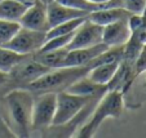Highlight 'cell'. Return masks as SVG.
<instances>
[{"instance_id": "obj_1", "label": "cell", "mask_w": 146, "mask_h": 138, "mask_svg": "<svg viewBox=\"0 0 146 138\" xmlns=\"http://www.w3.org/2000/svg\"><path fill=\"white\" fill-rule=\"evenodd\" d=\"M7 114L17 137H29L31 133L34 93L29 89H13L4 97Z\"/></svg>"}, {"instance_id": "obj_2", "label": "cell", "mask_w": 146, "mask_h": 138, "mask_svg": "<svg viewBox=\"0 0 146 138\" xmlns=\"http://www.w3.org/2000/svg\"><path fill=\"white\" fill-rule=\"evenodd\" d=\"M124 110V94L120 90H111L108 89L102 94L101 100L97 103V107L92 112L91 119L83 125L78 133L80 138L93 137L101 124L108 119H116L120 118Z\"/></svg>"}, {"instance_id": "obj_3", "label": "cell", "mask_w": 146, "mask_h": 138, "mask_svg": "<svg viewBox=\"0 0 146 138\" xmlns=\"http://www.w3.org/2000/svg\"><path fill=\"white\" fill-rule=\"evenodd\" d=\"M91 67L78 66V67H57L50 69L44 75H41L36 80L29 84L27 89L33 93H45V92H61L66 90L75 80L87 75Z\"/></svg>"}, {"instance_id": "obj_4", "label": "cell", "mask_w": 146, "mask_h": 138, "mask_svg": "<svg viewBox=\"0 0 146 138\" xmlns=\"http://www.w3.org/2000/svg\"><path fill=\"white\" fill-rule=\"evenodd\" d=\"M97 98V97H93ZM93 98L72 94L67 90H61L56 93V112L52 127H62L80 115L84 108Z\"/></svg>"}, {"instance_id": "obj_5", "label": "cell", "mask_w": 146, "mask_h": 138, "mask_svg": "<svg viewBox=\"0 0 146 138\" xmlns=\"http://www.w3.org/2000/svg\"><path fill=\"white\" fill-rule=\"evenodd\" d=\"M56 112V92L39 93L34 97L31 130H43L52 127Z\"/></svg>"}, {"instance_id": "obj_6", "label": "cell", "mask_w": 146, "mask_h": 138, "mask_svg": "<svg viewBox=\"0 0 146 138\" xmlns=\"http://www.w3.org/2000/svg\"><path fill=\"white\" fill-rule=\"evenodd\" d=\"M45 40H47V32L45 31L30 30V28L21 26L19 30L16 32V35L11 39V42L4 47L9 48V49L14 50L19 54L31 55L40 50Z\"/></svg>"}, {"instance_id": "obj_7", "label": "cell", "mask_w": 146, "mask_h": 138, "mask_svg": "<svg viewBox=\"0 0 146 138\" xmlns=\"http://www.w3.org/2000/svg\"><path fill=\"white\" fill-rule=\"evenodd\" d=\"M102 30L104 27L89 21L87 17L74 31L67 49H78V48L94 47L102 43Z\"/></svg>"}, {"instance_id": "obj_8", "label": "cell", "mask_w": 146, "mask_h": 138, "mask_svg": "<svg viewBox=\"0 0 146 138\" xmlns=\"http://www.w3.org/2000/svg\"><path fill=\"white\" fill-rule=\"evenodd\" d=\"M18 22L22 27L47 32V30L49 28L47 5L44 3H41L40 0L31 3L25 11V13L22 14V17L19 18Z\"/></svg>"}, {"instance_id": "obj_9", "label": "cell", "mask_w": 146, "mask_h": 138, "mask_svg": "<svg viewBox=\"0 0 146 138\" xmlns=\"http://www.w3.org/2000/svg\"><path fill=\"white\" fill-rule=\"evenodd\" d=\"M50 69H48L47 66H44V65H41L40 62L36 61L33 57V54H31V55H26L22 61L9 72V76L14 77L18 81L30 84L31 81L36 80L38 77L44 75Z\"/></svg>"}, {"instance_id": "obj_10", "label": "cell", "mask_w": 146, "mask_h": 138, "mask_svg": "<svg viewBox=\"0 0 146 138\" xmlns=\"http://www.w3.org/2000/svg\"><path fill=\"white\" fill-rule=\"evenodd\" d=\"M108 45L104 43L94 47L78 48V49H69L61 67H78V66H89L97 55L108 49Z\"/></svg>"}, {"instance_id": "obj_11", "label": "cell", "mask_w": 146, "mask_h": 138, "mask_svg": "<svg viewBox=\"0 0 146 138\" xmlns=\"http://www.w3.org/2000/svg\"><path fill=\"white\" fill-rule=\"evenodd\" d=\"M131 27L127 19H120L114 23L104 26L102 30V43L111 47H123L131 38Z\"/></svg>"}, {"instance_id": "obj_12", "label": "cell", "mask_w": 146, "mask_h": 138, "mask_svg": "<svg viewBox=\"0 0 146 138\" xmlns=\"http://www.w3.org/2000/svg\"><path fill=\"white\" fill-rule=\"evenodd\" d=\"M47 13H48V25H49V27H53V26L66 22V21H71V19L75 18L88 16V12L71 8V7L61 4L58 1H53V3L48 4Z\"/></svg>"}, {"instance_id": "obj_13", "label": "cell", "mask_w": 146, "mask_h": 138, "mask_svg": "<svg viewBox=\"0 0 146 138\" xmlns=\"http://www.w3.org/2000/svg\"><path fill=\"white\" fill-rule=\"evenodd\" d=\"M131 14H132L131 12H128L124 8H98L88 13L87 17L89 21L104 27V26L114 23L116 21H120V19L129 18Z\"/></svg>"}, {"instance_id": "obj_14", "label": "cell", "mask_w": 146, "mask_h": 138, "mask_svg": "<svg viewBox=\"0 0 146 138\" xmlns=\"http://www.w3.org/2000/svg\"><path fill=\"white\" fill-rule=\"evenodd\" d=\"M120 62L114 61V62H106V63L94 65V66H92L91 69H89V71L87 72V77L91 79V80L96 84L108 86V84L110 83L111 79L114 77V75L118 71Z\"/></svg>"}, {"instance_id": "obj_15", "label": "cell", "mask_w": 146, "mask_h": 138, "mask_svg": "<svg viewBox=\"0 0 146 138\" xmlns=\"http://www.w3.org/2000/svg\"><path fill=\"white\" fill-rule=\"evenodd\" d=\"M66 90L72 94L93 98V97H98L100 94L105 93V92L108 90V86L93 83L91 79L87 77V75H84V76L79 77L78 80H75Z\"/></svg>"}, {"instance_id": "obj_16", "label": "cell", "mask_w": 146, "mask_h": 138, "mask_svg": "<svg viewBox=\"0 0 146 138\" xmlns=\"http://www.w3.org/2000/svg\"><path fill=\"white\" fill-rule=\"evenodd\" d=\"M29 5L22 0H0V18L18 22Z\"/></svg>"}, {"instance_id": "obj_17", "label": "cell", "mask_w": 146, "mask_h": 138, "mask_svg": "<svg viewBox=\"0 0 146 138\" xmlns=\"http://www.w3.org/2000/svg\"><path fill=\"white\" fill-rule=\"evenodd\" d=\"M67 52H69L67 48H61V49L47 50V52H38L33 54V57L41 65L47 66L48 69H57V67H61Z\"/></svg>"}, {"instance_id": "obj_18", "label": "cell", "mask_w": 146, "mask_h": 138, "mask_svg": "<svg viewBox=\"0 0 146 138\" xmlns=\"http://www.w3.org/2000/svg\"><path fill=\"white\" fill-rule=\"evenodd\" d=\"M25 57L26 55L19 54L9 48L0 47V71L9 74Z\"/></svg>"}, {"instance_id": "obj_19", "label": "cell", "mask_w": 146, "mask_h": 138, "mask_svg": "<svg viewBox=\"0 0 146 138\" xmlns=\"http://www.w3.org/2000/svg\"><path fill=\"white\" fill-rule=\"evenodd\" d=\"M87 17H80V18H75L71 21H66V22L58 23V25L49 27L47 30V38H52V36H60V35H67L71 34L79 27L80 23L86 19Z\"/></svg>"}, {"instance_id": "obj_20", "label": "cell", "mask_w": 146, "mask_h": 138, "mask_svg": "<svg viewBox=\"0 0 146 138\" xmlns=\"http://www.w3.org/2000/svg\"><path fill=\"white\" fill-rule=\"evenodd\" d=\"M19 27L21 25L17 21H8V19L0 18V47L8 44L11 39L19 30Z\"/></svg>"}, {"instance_id": "obj_21", "label": "cell", "mask_w": 146, "mask_h": 138, "mask_svg": "<svg viewBox=\"0 0 146 138\" xmlns=\"http://www.w3.org/2000/svg\"><path fill=\"white\" fill-rule=\"evenodd\" d=\"M56 1H58V3H61V4H65V5H67V7H71V8L88 12V13H91L92 11L98 9L96 5L89 3L88 0H56Z\"/></svg>"}, {"instance_id": "obj_22", "label": "cell", "mask_w": 146, "mask_h": 138, "mask_svg": "<svg viewBox=\"0 0 146 138\" xmlns=\"http://www.w3.org/2000/svg\"><path fill=\"white\" fill-rule=\"evenodd\" d=\"M132 67L135 76H138V75L146 72V43L142 45L140 53H138V55L136 57L135 62H133Z\"/></svg>"}, {"instance_id": "obj_23", "label": "cell", "mask_w": 146, "mask_h": 138, "mask_svg": "<svg viewBox=\"0 0 146 138\" xmlns=\"http://www.w3.org/2000/svg\"><path fill=\"white\" fill-rule=\"evenodd\" d=\"M123 8L132 14H142L146 8V0H121Z\"/></svg>"}, {"instance_id": "obj_24", "label": "cell", "mask_w": 146, "mask_h": 138, "mask_svg": "<svg viewBox=\"0 0 146 138\" xmlns=\"http://www.w3.org/2000/svg\"><path fill=\"white\" fill-rule=\"evenodd\" d=\"M8 80H9V74H7V72H3V71H0V85L5 84Z\"/></svg>"}, {"instance_id": "obj_25", "label": "cell", "mask_w": 146, "mask_h": 138, "mask_svg": "<svg viewBox=\"0 0 146 138\" xmlns=\"http://www.w3.org/2000/svg\"><path fill=\"white\" fill-rule=\"evenodd\" d=\"M88 1L91 4H93V5H96L97 8H100L102 4H105L106 1H109V0H88Z\"/></svg>"}, {"instance_id": "obj_26", "label": "cell", "mask_w": 146, "mask_h": 138, "mask_svg": "<svg viewBox=\"0 0 146 138\" xmlns=\"http://www.w3.org/2000/svg\"><path fill=\"white\" fill-rule=\"evenodd\" d=\"M41 3H44L45 5H48V4H50V3H53V1H56V0H40Z\"/></svg>"}, {"instance_id": "obj_27", "label": "cell", "mask_w": 146, "mask_h": 138, "mask_svg": "<svg viewBox=\"0 0 146 138\" xmlns=\"http://www.w3.org/2000/svg\"><path fill=\"white\" fill-rule=\"evenodd\" d=\"M142 14H145V16H146V8H145V11H143V13Z\"/></svg>"}]
</instances>
